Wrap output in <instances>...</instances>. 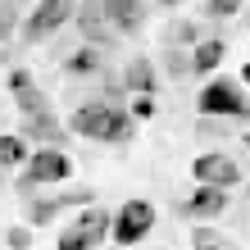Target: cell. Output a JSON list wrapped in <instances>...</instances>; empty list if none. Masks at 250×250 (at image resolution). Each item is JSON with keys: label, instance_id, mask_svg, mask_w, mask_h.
Here are the masks:
<instances>
[{"label": "cell", "instance_id": "cell-1", "mask_svg": "<svg viewBox=\"0 0 250 250\" xmlns=\"http://www.w3.org/2000/svg\"><path fill=\"white\" fill-rule=\"evenodd\" d=\"M68 132L91 137V141H105V146H127L132 137H137V119H132L119 100H86V105L73 109Z\"/></svg>", "mask_w": 250, "mask_h": 250}, {"label": "cell", "instance_id": "cell-26", "mask_svg": "<svg viewBox=\"0 0 250 250\" xmlns=\"http://www.w3.org/2000/svg\"><path fill=\"white\" fill-rule=\"evenodd\" d=\"M159 5H164V9H178V5H187V0H159Z\"/></svg>", "mask_w": 250, "mask_h": 250}, {"label": "cell", "instance_id": "cell-21", "mask_svg": "<svg viewBox=\"0 0 250 250\" xmlns=\"http://www.w3.org/2000/svg\"><path fill=\"white\" fill-rule=\"evenodd\" d=\"M5 246H9V250H27V246H32V223L9 228V232H5Z\"/></svg>", "mask_w": 250, "mask_h": 250}, {"label": "cell", "instance_id": "cell-6", "mask_svg": "<svg viewBox=\"0 0 250 250\" xmlns=\"http://www.w3.org/2000/svg\"><path fill=\"white\" fill-rule=\"evenodd\" d=\"M150 228H155V205H150V200H123V209L114 214L109 237L127 250V246H137V241L150 237Z\"/></svg>", "mask_w": 250, "mask_h": 250}, {"label": "cell", "instance_id": "cell-11", "mask_svg": "<svg viewBox=\"0 0 250 250\" xmlns=\"http://www.w3.org/2000/svg\"><path fill=\"white\" fill-rule=\"evenodd\" d=\"M223 209H228V191H223V187H200V182H196V191H191V200L182 205V214L196 218V223H205V218H218Z\"/></svg>", "mask_w": 250, "mask_h": 250}, {"label": "cell", "instance_id": "cell-25", "mask_svg": "<svg viewBox=\"0 0 250 250\" xmlns=\"http://www.w3.org/2000/svg\"><path fill=\"white\" fill-rule=\"evenodd\" d=\"M196 250H205V246H223V237H218V232H209V228H196Z\"/></svg>", "mask_w": 250, "mask_h": 250}, {"label": "cell", "instance_id": "cell-3", "mask_svg": "<svg viewBox=\"0 0 250 250\" xmlns=\"http://www.w3.org/2000/svg\"><path fill=\"white\" fill-rule=\"evenodd\" d=\"M73 9H78V0H37L32 14H27L23 27H19V41L23 46H41L46 37H55L73 19Z\"/></svg>", "mask_w": 250, "mask_h": 250}, {"label": "cell", "instance_id": "cell-4", "mask_svg": "<svg viewBox=\"0 0 250 250\" xmlns=\"http://www.w3.org/2000/svg\"><path fill=\"white\" fill-rule=\"evenodd\" d=\"M196 109L205 114V119H241V114L250 109V100H246V91H241V82H232V78H214V82H205V86H200Z\"/></svg>", "mask_w": 250, "mask_h": 250}, {"label": "cell", "instance_id": "cell-18", "mask_svg": "<svg viewBox=\"0 0 250 250\" xmlns=\"http://www.w3.org/2000/svg\"><path fill=\"white\" fill-rule=\"evenodd\" d=\"M23 27V0H0V41H14Z\"/></svg>", "mask_w": 250, "mask_h": 250}, {"label": "cell", "instance_id": "cell-17", "mask_svg": "<svg viewBox=\"0 0 250 250\" xmlns=\"http://www.w3.org/2000/svg\"><path fill=\"white\" fill-rule=\"evenodd\" d=\"M14 109H19L23 119H37V114H55V109H50V96L41 91L37 82H32V86H23V91H14Z\"/></svg>", "mask_w": 250, "mask_h": 250}, {"label": "cell", "instance_id": "cell-19", "mask_svg": "<svg viewBox=\"0 0 250 250\" xmlns=\"http://www.w3.org/2000/svg\"><path fill=\"white\" fill-rule=\"evenodd\" d=\"M200 41H205V32H200V23H191V19L168 27V46H191V50H196Z\"/></svg>", "mask_w": 250, "mask_h": 250}, {"label": "cell", "instance_id": "cell-24", "mask_svg": "<svg viewBox=\"0 0 250 250\" xmlns=\"http://www.w3.org/2000/svg\"><path fill=\"white\" fill-rule=\"evenodd\" d=\"M164 60H168V68H173V78H187V73H191V55H178V50H168Z\"/></svg>", "mask_w": 250, "mask_h": 250}, {"label": "cell", "instance_id": "cell-14", "mask_svg": "<svg viewBox=\"0 0 250 250\" xmlns=\"http://www.w3.org/2000/svg\"><path fill=\"white\" fill-rule=\"evenodd\" d=\"M155 86H159V73H155V64L146 60V55L127 60V68H123V91H132V96H155Z\"/></svg>", "mask_w": 250, "mask_h": 250}, {"label": "cell", "instance_id": "cell-5", "mask_svg": "<svg viewBox=\"0 0 250 250\" xmlns=\"http://www.w3.org/2000/svg\"><path fill=\"white\" fill-rule=\"evenodd\" d=\"M109 228H114V214L100 209V205H86V209L60 232V250H96L109 237Z\"/></svg>", "mask_w": 250, "mask_h": 250}, {"label": "cell", "instance_id": "cell-8", "mask_svg": "<svg viewBox=\"0 0 250 250\" xmlns=\"http://www.w3.org/2000/svg\"><path fill=\"white\" fill-rule=\"evenodd\" d=\"M73 19H78V32H82L86 46H114V41H119L114 23L105 19V9H100V0H78Z\"/></svg>", "mask_w": 250, "mask_h": 250}, {"label": "cell", "instance_id": "cell-10", "mask_svg": "<svg viewBox=\"0 0 250 250\" xmlns=\"http://www.w3.org/2000/svg\"><path fill=\"white\" fill-rule=\"evenodd\" d=\"M68 205H82V209H86V205H91V191H64V196H46V200H32V205H27V223H32V228H46V223H55V214H60V209H68Z\"/></svg>", "mask_w": 250, "mask_h": 250}, {"label": "cell", "instance_id": "cell-20", "mask_svg": "<svg viewBox=\"0 0 250 250\" xmlns=\"http://www.w3.org/2000/svg\"><path fill=\"white\" fill-rule=\"evenodd\" d=\"M246 0H205V14L209 19H232V14H241Z\"/></svg>", "mask_w": 250, "mask_h": 250}, {"label": "cell", "instance_id": "cell-2", "mask_svg": "<svg viewBox=\"0 0 250 250\" xmlns=\"http://www.w3.org/2000/svg\"><path fill=\"white\" fill-rule=\"evenodd\" d=\"M68 173H73V159H68L64 150H55V146H37L32 159H27L23 173H19V191H23V196H32L37 187L68 182Z\"/></svg>", "mask_w": 250, "mask_h": 250}, {"label": "cell", "instance_id": "cell-7", "mask_svg": "<svg viewBox=\"0 0 250 250\" xmlns=\"http://www.w3.org/2000/svg\"><path fill=\"white\" fill-rule=\"evenodd\" d=\"M191 178H196L200 187H223V191H232L241 182V164L232 155H223V150H209V155H196L191 159Z\"/></svg>", "mask_w": 250, "mask_h": 250}, {"label": "cell", "instance_id": "cell-27", "mask_svg": "<svg viewBox=\"0 0 250 250\" xmlns=\"http://www.w3.org/2000/svg\"><path fill=\"white\" fill-rule=\"evenodd\" d=\"M241 86H250V64H246V68H241Z\"/></svg>", "mask_w": 250, "mask_h": 250}, {"label": "cell", "instance_id": "cell-23", "mask_svg": "<svg viewBox=\"0 0 250 250\" xmlns=\"http://www.w3.org/2000/svg\"><path fill=\"white\" fill-rule=\"evenodd\" d=\"M5 86H9V96H14V91H23V86H32V73H27V68H9Z\"/></svg>", "mask_w": 250, "mask_h": 250}, {"label": "cell", "instance_id": "cell-22", "mask_svg": "<svg viewBox=\"0 0 250 250\" xmlns=\"http://www.w3.org/2000/svg\"><path fill=\"white\" fill-rule=\"evenodd\" d=\"M127 114H132V119H137V123H146V119H150V114H155V96H132Z\"/></svg>", "mask_w": 250, "mask_h": 250}, {"label": "cell", "instance_id": "cell-9", "mask_svg": "<svg viewBox=\"0 0 250 250\" xmlns=\"http://www.w3.org/2000/svg\"><path fill=\"white\" fill-rule=\"evenodd\" d=\"M100 9H105V19L114 23L119 37H137L150 19V0H100Z\"/></svg>", "mask_w": 250, "mask_h": 250}, {"label": "cell", "instance_id": "cell-13", "mask_svg": "<svg viewBox=\"0 0 250 250\" xmlns=\"http://www.w3.org/2000/svg\"><path fill=\"white\" fill-rule=\"evenodd\" d=\"M64 73L68 78H100V73H105V46H82L68 55L64 60Z\"/></svg>", "mask_w": 250, "mask_h": 250}, {"label": "cell", "instance_id": "cell-28", "mask_svg": "<svg viewBox=\"0 0 250 250\" xmlns=\"http://www.w3.org/2000/svg\"><path fill=\"white\" fill-rule=\"evenodd\" d=\"M246 146H250V132H246Z\"/></svg>", "mask_w": 250, "mask_h": 250}, {"label": "cell", "instance_id": "cell-29", "mask_svg": "<svg viewBox=\"0 0 250 250\" xmlns=\"http://www.w3.org/2000/svg\"><path fill=\"white\" fill-rule=\"evenodd\" d=\"M114 250H123V246H114Z\"/></svg>", "mask_w": 250, "mask_h": 250}, {"label": "cell", "instance_id": "cell-15", "mask_svg": "<svg viewBox=\"0 0 250 250\" xmlns=\"http://www.w3.org/2000/svg\"><path fill=\"white\" fill-rule=\"evenodd\" d=\"M32 159V146H27L23 132H5L0 137V168H23Z\"/></svg>", "mask_w": 250, "mask_h": 250}, {"label": "cell", "instance_id": "cell-16", "mask_svg": "<svg viewBox=\"0 0 250 250\" xmlns=\"http://www.w3.org/2000/svg\"><path fill=\"white\" fill-rule=\"evenodd\" d=\"M223 55H228V46L218 37H205L196 50H191V73H214L218 64H223Z\"/></svg>", "mask_w": 250, "mask_h": 250}, {"label": "cell", "instance_id": "cell-12", "mask_svg": "<svg viewBox=\"0 0 250 250\" xmlns=\"http://www.w3.org/2000/svg\"><path fill=\"white\" fill-rule=\"evenodd\" d=\"M23 137L27 141H37V146H55V150H60V146H68V127L55 119V114H37V119H23Z\"/></svg>", "mask_w": 250, "mask_h": 250}]
</instances>
